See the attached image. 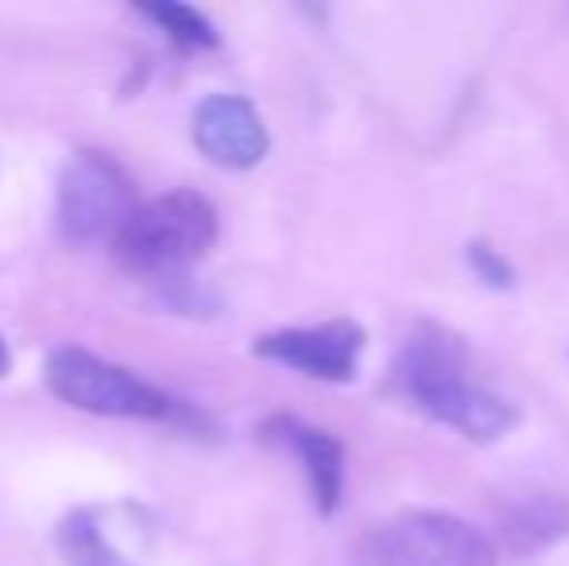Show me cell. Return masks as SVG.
Returning <instances> with one entry per match:
<instances>
[{
    "label": "cell",
    "mask_w": 569,
    "mask_h": 566,
    "mask_svg": "<svg viewBox=\"0 0 569 566\" xmlns=\"http://www.w3.org/2000/svg\"><path fill=\"white\" fill-rule=\"evenodd\" d=\"M8 369H12V354H8V341L0 338V377H8Z\"/></svg>",
    "instance_id": "13"
},
{
    "label": "cell",
    "mask_w": 569,
    "mask_h": 566,
    "mask_svg": "<svg viewBox=\"0 0 569 566\" xmlns=\"http://www.w3.org/2000/svg\"><path fill=\"white\" fill-rule=\"evenodd\" d=\"M190 132H194V148L226 171H248L271 148L263 117L240 93H210L198 101Z\"/></svg>",
    "instance_id": "7"
},
{
    "label": "cell",
    "mask_w": 569,
    "mask_h": 566,
    "mask_svg": "<svg viewBox=\"0 0 569 566\" xmlns=\"http://www.w3.org/2000/svg\"><path fill=\"white\" fill-rule=\"evenodd\" d=\"M140 210L136 182L106 151H78L59 179V234L70 245H113Z\"/></svg>",
    "instance_id": "5"
},
{
    "label": "cell",
    "mask_w": 569,
    "mask_h": 566,
    "mask_svg": "<svg viewBox=\"0 0 569 566\" xmlns=\"http://www.w3.org/2000/svg\"><path fill=\"white\" fill-rule=\"evenodd\" d=\"M136 12H140L143 20L159 23V31H163L174 47H182V51H213V47L221 43L218 28L190 4H140Z\"/></svg>",
    "instance_id": "10"
},
{
    "label": "cell",
    "mask_w": 569,
    "mask_h": 566,
    "mask_svg": "<svg viewBox=\"0 0 569 566\" xmlns=\"http://www.w3.org/2000/svg\"><path fill=\"white\" fill-rule=\"evenodd\" d=\"M260 438L287 450L302 466L318 516H333L345 497V443L322 427H310L295 416H271L260 424Z\"/></svg>",
    "instance_id": "8"
},
{
    "label": "cell",
    "mask_w": 569,
    "mask_h": 566,
    "mask_svg": "<svg viewBox=\"0 0 569 566\" xmlns=\"http://www.w3.org/2000/svg\"><path fill=\"white\" fill-rule=\"evenodd\" d=\"M365 346L368 330L357 318H330L318 326H283V330L260 334L252 354L322 385H352Z\"/></svg>",
    "instance_id": "6"
},
{
    "label": "cell",
    "mask_w": 569,
    "mask_h": 566,
    "mask_svg": "<svg viewBox=\"0 0 569 566\" xmlns=\"http://www.w3.org/2000/svg\"><path fill=\"white\" fill-rule=\"evenodd\" d=\"M59 544H62V555H67L70 566H132V563L120 559L113 547H109V539L101 536L93 513L70 516L59 532Z\"/></svg>",
    "instance_id": "11"
},
{
    "label": "cell",
    "mask_w": 569,
    "mask_h": 566,
    "mask_svg": "<svg viewBox=\"0 0 569 566\" xmlns=\"http://www.w3.org/2000/svg\"><path fill=\"white\" fill-rule=\"evenodd\" d=\"M465 260H469L472 276H477V280L485 284V287H492V291H511V287L519 284L516 265H511V260L503 257L496 245L480 241V237L465 245Z\"/></svg>",
    "instance_id": "12"
},
{
    "label": "cell",
    "mask_w": 569,
    "mask_h": 566,
    "mask_svg": "<svg viewBox=\"0 0 569 566\" xmlns=\"http://www.w3.org/2000/svg\"><path fill=\"white\" fill-rule=\"evenodd\" d=\"M218 241V210L198 190H167L140 202L120 237L113 257L120 268L151 280H182L190 265L206 257Z\"/></svg>",
    "instance_id": "2"
},
{
    "label": "cell",
    "mask_w": 569,
    "mask_h": 566,
    "mask_svg": "<svg viewBox=\"0 0 569 566\" xmlns=\"http://www.w3.org/2000/svg\"><path fill=\"white\" fill-rule=\"evenodd\" d=\"M388 388L403 408L477 446L500 443L519 424L516 404L472 377V357L461 334L435 318H419L399 341Z\"/></svg>",
    "instance_id": "1"
},
{
    "label": "cell",
    "mask_w": 569,
    "mask_h": 566,
    "mask_svg": "<svg viewBox=\"0 0 569 566\" xmlns=\"http://www.w3.org/2000/svg\"><path fill=\"white\" fill-rule=\"evenodd\" d=\"M43 380L62 404L109 419H179L182 404L163 388L140 380L132 369L113 365L82 346H59L47 354Z\"/></svg>",
    "instance_id": "3"
},
{
    "label": "cell",
    "mask_w": 569,
    "mask_h": 566,
    "mask_svg": "<svg viewBox=\"0 0 569 566\" xmlns=\"http://www.w3.org/2000/svg\"><path fill=\"white\" fill-rule=\"evenodd\" d=\"M496 528H500L503 552L516 559H531L569 536V497L550 489L511 493L496 508Z\"/></svg>",
    "instance_id": "9"
},
{
    "label": "cell",
    "mask_w": 569,
    "mask_h": 566,
    "mask_svg": "<svg viewBox=\"0 0 569 566\" xmlns=\"http://www.w3.org/2000/svg\"><path fill=\"white\" fill-rule=\"evenodd\" d=\"M368 566H500V547L442 508H411L368 536Z\"/></svg>",
    "instance_id": "4"
}]
</instances>
